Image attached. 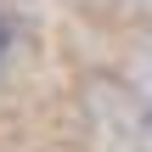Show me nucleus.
<instances>
[{"mask_svg": "<svg viewBox=\"0 0 152 152\" xmlns=\"http://www.w3.org/2000/svg\"><path fill=\"white\" fill-rule=\"evenodd\" d=\"M0 51H6V23H0Z\"/></svg>", "mask_w": 152, "mask_h": 152, "instance_id": "nucleus-1", "label": "nucleus"}]
</instances>
